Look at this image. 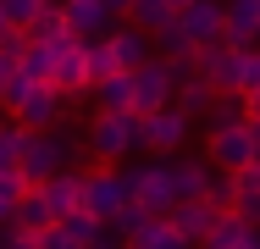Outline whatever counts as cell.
Returning a JSON list of instances; mask_svg holds the SVG:
<instances>
[{
	"instance_id": "cell-13",
	"label": "cell",
	"mask_w": 260,
	"mask_h": 249,
	"mask_svg": "<svg viewBox=\"0 0 260 249\" xmlns=\"http://www.w3.org/2000/svg\"><path fill=\"white\" fill-rule=\"evenodd\" d=\"M105 50H111V61H116V72H133V67H144L155 50H150V34H139L133 22H116L111 34H105Z\"/></svg>"
},
{
	"instance_id": "cell-36",
	"label": "cell",
	"mask_w": 260,
	"mask_h": 249,
	"mask_svg": "<svg viewBox=\"0 0 260 249\" xmlns=\"http://www.w3.org/2000/svg\"><path fill=\"white\" fill-rule=\"evenodd\" d=\"M39 6H61V0H39Z\"/></svg>"
},
{
	"instance_id": "cell-18",
	"label": "cell",
	"mask_w": 260,
	"mask_h": 249,
	"mask_svg": "<svg viewBox=\"0 0 260 249\" xmlns=\"http://www.w3.org/2000/svg\"><path fill=\"white\" fill-rule=\"evenodd\" d=\"M94 105L100 111H133V72H111L94 83Z\"/></svg>"
},
{
	"instance_id": "cell-5",
	"label": "cell",
	"mask_w": 260,
	"mask_h": 249,
	"mask_svg": "<svg viewBox=\"0 0 260 249\" xmlns=\"http://www.w3.org/2000/svg\"><path fill=\"white\" fill-rule=\"evenodd\" d=\"M122 205H127V172H116V166L83 172V216H94V222L105 227Z\"/></svg>"
},
{
	"instance_id": "cell-1",
	"label": "cell",
	"mask_w": 260,
	"mask_h": 249,
	"mask_svg": "<svg viewBox=\"0 0 260 249\" xmlns=\"http://www.w3.org/2000/svg\"><path fill=\"white\" fill-rule=\"evenodd\" d=\"M72 155H78V144H72L67 133L45 128V133H28V144H22V155H17V172L28 177V189H39L45 177L67 172V161H72Z\"/></svg>"
},
{
	"instance_id": "cell-9",
	"label": "cell",
	"mask_w": 260,
	"mask_h": 249,
	"mask_svg": "<svg viewBox=\"0 0 260 249\" xmlns=\"http://www.w3.org/2000/svg\"><path fill=\"white\" fill-rule=\"evenodd\" d=\"M61 17H67V34L72 39H105L122 22L105 0H61Z\"/></svg>"
},
{
	"instance_id": "cell-31",
	"label": "cell",
	"mask_w": 260,
	"mask_h": 249,
	"mask_svg": "<svg viewBox=\"0 0 260 249\" xmlns=\"http://www.w3.org/2000/svg\"><path fill=\"white\" fill-rule=\"evenodd\" d=\"M0 249H34V238H28V233H6V244Z\"/></svg>"
},
{
	"instance_id": "cell-26",
	"label": "cell",
	"mask_w": 260,
	"mask_h": 249,
	"mask_svg": "<svg viewBox=\"0 0 260 249\" xmlns=\"http://www.w3.org/2000/svg\"><path fill=\"white\" fill-rule=\"evenodd\" d=\"M0 17L11 22V28H34V17H39V0H0Z\"/></svg>"
},
{
	"instance_id": "cell-30",
	"label": "cell",
	"mask_w": 260,
	"mask_h": 249,
	"mask_svg": "<svg viewBox=\"0 0 260 249\" xmlns=\"http://www.w3.org/2000/svg\"><path fill=\"white\" fill-rule=\"evenodd\" d=\"M238 105H244V122H260V89H249V95H238Z\"/></svg>"
},
{
	"instance_id": "cell-8",
	"label": "cell",
	"mask_w": 260,
	"mask_h": 249,
	"mask_svg": "<svg viewBox=\"0 0 260 249\" xmlns=\"http://www.w3.org/2000/svg\"><path fill=\"white\" fill-rule=\"evenodd\" d=\"M172 72H166V61L150 55L144 67H133V116H144V111H155V105H172Z\"/></svg>"
},
{
	"instance_id": "cell-6",
	"label": "cell",
	"mask_w": 260,
	"mask_h": 249,
	"mask_svg": "<svg viewBox=\"0 0 260 249\" xmlns=\"http://www.w3.org/2000/svg\"><path fill=\"white\" fill-rule=\"evenodd\" d=\"M205 161H210V166H221L227 177H233V172H244V166L255 161L249 122H221V128H210V139H205Z\"/></svg>"
},
{
	"instance_id": "cell-16",
	"label": "cell",
	"mask_w": 260,
	"mask_h": 249,
	"mask_svg": "<svg viewBox=\"0 0 260 249\" xmlns=\"http://www.w3.org/2000/svg\"><path fill=\"white\" fill-rule=\"evenodd\" d=\"M127 249H188V238L172 227V216H150V222L127 238Z\"/></svg>"
},
{
	"instance_id": "cell-24",
	"label": "cell",
	"mask_w": 260,
	"mask_h": 249,
	"mask_svg": "<svg viewBox=\"0 0 260 249\" xmlns=\"http://www.w3.org/2000/svg\"><path fill=\"white\" fill-rule=\"evenodd\" d=\"M22 144H28V128H22V122H6V128H0V172H6V166H17Z\"/></svg>"
},
{
	"instance_id": "cell-34",
	"label": "cell",
	"mask_w": 260,
	"mask_h": 249,
	"mask_svg": "<svg viewBox=\"0 0 260 249\" xmlns=\"http://www.w3.org/2000/svg\"><path fill=\"white\" fill-rule=\"evenodd\" d=\"M105 6H111V11H116V17H122V11H127V6H133V0H105Z\"/></svg>"
},
{
	"instance_id": "cell-15",
	"label": "cell",
	"mask_w": 260,
	"mask_h": 249,
	"mask_svg": "<svg viewBox=\"0 0 260 249\" xmlns=\"http://www.w3.org/2000/svg\"><path fill=\"white\" fill-rule=\"evenodd\" d=\"M50 222H55V216H50V205L39 199V189H28V194L11 205V233H28V238H39Z\"/></svg>"
},
{
	"instance_id": "cell-33",
	"label": "cell",
	"mask_w": 260,
	"mask_h": 249,
	"mask_svg": "<svg viewBox=\"0 0 260 249\" xmlns=\"http://www.w3.org/2000/svg\"><path fill=\"white\" fill-rule=\"evenodd\" d=\"M11 34H17V28H11V22H6V17H0V45H6V39H11Z\"/></svg>"
},
{
	"instance_id": "cell-21",
	"label": "cell",
	"mask_w": 260,
	"mask_h": 249,
	"mask_svg": "<svg viewBox=\"0 0 260 249\" xmlns=\"http://www.w3.org/2000/svg\"><path fill=\"white\" fill-rule=\"evenodd\" d=\"M172 183H177V199H200L210 189V166L205 161H177L172 166Z\"/></svg>"
},
{
	"instance_id": "cell-35",
	"label": "cell",
	"mask_w": 260,
	"mask_h": 249,
	"mask_svg": "<svg viewBox=\"0 0 260 249\" xmlns=\"http://www.w3.org/2000/svg\"><path fill=\"white\" fill-rule=\"evenodd\" d=\"M83 249H105V238H100V244H83Z\"/></svg>"
},
{
	"instance_id": "cell-14",
	"label": "cell",
	"mask_w": 260,
	"mask_h": 249,
	"mask_svg": "<svg viewBox=\"0 0 260 249\" xmlns=\"http://www.w3.org/2000/svg\"><path fill=\"white\" fill-rule=\"evenodd\" d=\"M227 189H233V216H244L249 227H260V161H249L244 172H233Z\"/></svg>"
},
{
	"instance_id": "cell-28",
	"label": "cell",
	"mask_w": 260,
	"mask_h": 249,
	"mask_svg": "<svg viewBox=\"0 0 260 249\" xmlns=\"http://www.w3.org/2000/svg\"><path fill=\"white\" fill-rule=\"evenodd\" d=\"M260 89V50H238V95Z\"/></svg>"
},
{
	"instance_id": "cell-3",
	"label": "cell",
	"mask_w": 260,
	"mask_h": 249,
	"mask_svg": "<svg viewBox=\"0 0 260 249\" xmlns=\"http://www.w3.org/2000/svg\"><path fill=\"white\" fill-rule=\"evenodd\" d=\"M127 199H133L144 216H172V205H177L172 161H155V166H144V172H127Z\"/></svg>"
},
{
	"instance_id": "cell-25",
	"label": "cell",
	"mask_w": 260,
	"mask_h": 249,
	"mask_svg": "<svg viewBox=\"0 0 260 249\" xmlns=\"http://www.w3.org/2000/svg\"><path fill=\"white\" fill-rule=\"evenodd\" d=\"M28 89H34V78H28L22 67H11V72H6V83H0V105H6V111H17Z\"/></svg>"
},
{
	"instance_id": "cell-4",
	"label": "cell",
	"mask_w": 260,
	"mask_h": 249,
	"mask_svg": "<svg viewBox=\"0 0 260 249\" xmlns=\"http://www.w3.org/2000/svg\"><path fill=\"white\" fill-rule=\"evenodd\" d=\"M72 116V95H61L55 83H34L28 95H22V105L11 111V122H22L28 133H45V128H61Z\"/></svg>"
},
{
	"instance_id": "cell-20",
	"label": "cell",
	"mask_w": 260,
	"mask_h": 249,
	"mask_svg": "<svg viewBox=\"0 0 260 249\" xmlns=\"http://www.w3.org/2000/svg\"><path fill=\"white\" fill-rule=\"evenodd\" d=\"M249 233H255V227H249L244 216H233V210H227V216H216V222L205 227V238H200V244H205V249H233L238 238H249Z\"/></svg>"
},
{
	"instance_id": "cell-27",
	"label": "cell",
	"mask_w": 260,
	"mask_h": 249,
	"mask_svg": "<svg viewBox=\"0 0 260 249\" xmlns=\"http://www.w3.org/2000/svg\"><path fill=\"white\" fill-rule=\"evenodd\" d=\"M61 227L72 233V244H78V249H83V244H100V222H94V216H83V210H72Z\"/></svg>"
},
{
	"instance_id": "cell-11",
	"label": "cell",
	"mask_w": 260,
	"mask_h": 249,
	"mask_svg": "<svg viewBox=\"0 0 260 249\" xmlns=\"http://www.w3.org/2000/svg\"><path fill=\"white\" fill-rule=\"evenodd\" d=\"M177 28H183V39L194 50L216 45V39H221V0H194V6H183V11H177Z\"/></svg>"
},
{
	"instance_id": "cell-23",
	"label": "cell",
	"mask_w": 260,
	"mask_h": 249,
	"mask_svg": "<svg viewBox=\"0 0 260 249\" xmlns=\"http://www.w3.org/2000/svg\"><path fill=\"white\" fill-rule=\"evenodd\" d=\"M28 39H67V17H61V6H39Z\"/></svg>"
},
{
	"instance_id": "cell-10",
	"label": "cell",
	"mask_w": 260,
	"mask_h": 249,
	"mask_svg": "<svg viewBox=\"0 0 260 249\" xmlns=\"http://www.w3.org/2000/svg\"><path fill=\"white\" fill-rule=\"evenodd\" d=\"M221 39L233 50H260V0H221Z\"/></svg>"
},
{
	"instance_id": "cell-29",
	"label": "cell",
	"mask_w": 260,
	"mask_h": 249,
	"mask_svg": "<svg viewBox=\"0 0 260 249\" xmlns=\"http://www.w3.org/2000/svg\"><path fill=\"white\" fill-rule=\"evenodd\" d=\"M22 194H28V177H22L17 166H6V172H0V199H22Z\"/></svg>"
},
{
	"instance_id": "cell-22",
	"label": "cell",
	"mask_w": 260,
	"mask_h": 249,
	"mask_svg": "<svg viewBox=\"0 0 260 249\" xmlns=\"http://www.w3.org/2000/svg\"><path fill=\"white\" fill-rule=\"evenodd\" d=\"M122 17H133V28H139V34H155V28H166V22H172L177 11H172L166 0H133V6H127Z\"/></svg>"
},
{
	"instance_id": "cell-32",
	"label": "cell",
	"mask_w": 260,
	"mask_h": 249,
	"mask_svg": "<svg viewBox=\"0 0 260 249\" xmlns=\"http://www.w3.org/2000/svg\"><path fill=\"white\" fill-rule=\"evenodd\" d=\"M11 205L17 199H0V227H11Z\"/></svg>"
},
{
	"instance_id": "cell-12",
	"label": "cell",
	"mask_w": 260,
	"mask_h": 249,
	"mask_svg": "<svg viewBox=\"0 0 260 249\" xmlns=\"http://www.w3.org/2000/svg\"><path fill=\"white\" fill-rule=\"evenodd\" d=\"M39 199L50 205L55 222H67L72 210H83V172H72V166H67V172L45 177V183H39Z\"/></svg>"
},
{
	"instance_id": "cell-19",
	"label": "cell",
	"mask_w": 260,
	"mask_h": 249,
	"mask_svg": "<svg viewBox=\"0 0 260 249\" xmlns=\"http://www.w3.org/2000/svg\"><path fill=\"white\" fill-rule=\"evenodd\" d=\"M172 105L194 122V116H205L210 105H216V89H210L205 78H188V83H177V89H172Z\"/></svg>"
},
{
	"instance_id": "cell-2",
	"label": "cell",
	"mask_w": 260,
	"mask_h": 249,
	"mask_svg": "<svg viewBox=\"0 0 260 249\" xmlns=\"http://www.w3.org/2000/svg\"><path fill=\"white\" fill-rule=\"evenodd\" d=\"M127 149H139V116L133 111H94V122H89V155L100 166H116Z\"/></svg>"
},
{
	"instance_id": "cell-7",
	"label": "cell",
	"mask_w": 260,
	"mask_h": 249,
	"mask_svg": "<svg viewBox=\"0 0 260 249\" xmlns=\"http://www.w3.org/2000/svg\"><path fill=\"white\" fill-rule=\"evenodd\" d=\"M183 139H188V116H183L177 105H155V111L139 116V144L144 149L172 155V149H183Z\"/></svg>"
},
{
	"instance_id": "cell-17",
	"label": "cell",
	"mask_w": 260,
	"mask_h": 249,
	"mask_svg": "<svg viewBox=\"0 0 260 249\" xmlns=\"http://www.w3.org/2000/svg\"><path fill=\"white\" fill-rule=\"evenodd\" d=\"M210 222H216V216L205 210V199H177V205H172V227H177L188 244H200V238H205Z\"/></svg>"
}]
</instances>
